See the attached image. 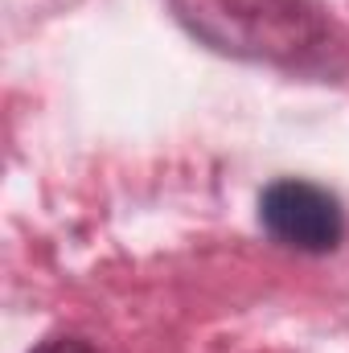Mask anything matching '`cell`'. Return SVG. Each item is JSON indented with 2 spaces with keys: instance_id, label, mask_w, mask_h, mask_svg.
Returning <instances> with one entry per match:
<instances>
[{
  "instance_id": "6da1fadb",
  "label": "cell",
  "mask_w": 349,
  "mask_h": 353,
  "mask_svg": "<svg viewBox=\"0 0 349 353\" xmlns=\"http://www.w3.org/2000/svg\"><path fill=\"white\" fill-rule=\"evenodd\" d=\"M169 8L193 41L239 62L308 66L333 41L312 0H169Z\"/></svg>"
},
{
  "instance_id": "7a4b0ae2",
  "label": "cell",
  "mask_w": 349,
  "mask_h": 353,
  "mask_svg": "<svg viewBox=\"0 0 349 353\" xmlns=\"http://www.w3.org/2000/svg\"><path fill=\"white\" fill-rule=\"evenodd\" d=\"M259 222L279 247L304 255H329L346 239V210L337 193L300 176H279L263 189Z\"/></svg>"
},
{
  "instance_id": "3957f363",
  "label": "cell",
  "mask_w": 349,
  "mask_h": 353,
  "mask_svg": "<svg viewBox=\"0 0 349 353\" xmlns=\"http://www.w3.org/2000/svg\"><path fill=\"white\" fill-rule=\"evenodd\" d=\"M33 353H99L90 341L83 337H50V341H41Z\"/></svg>"
}]
</instances>
